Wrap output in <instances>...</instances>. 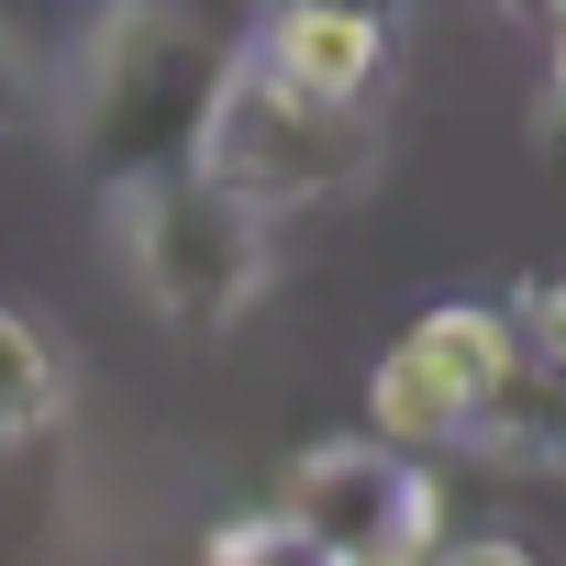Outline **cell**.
<instances>
[{
	"instance_id": "1",
	"label": "cell",
	"mask_w": 566,
	"mask_h": 566,
	"mask_svg": "<svg viewBox=\"0 0 566 566\" xmlns=\"http://www.w3.org/2000/svg\"><path fill=\"white\" fill-rule=\"evenodd\" d=\"M233 67H244V45L200 12H101V23H78L56 78H45L67 167L101 178V200L145 189V178H189Z\"/></svg>"
},
{
	"instance_id": "2",
	"label": "cell",
	"mask_w": 566,
	"mask_h": 566,
	"mask_svg": "<svg viewBox=\"0 0 566 566\" xmlns=\"http://www.w3.org/2000/svg\"><path fill=\"white\" fill-rule=\"evenodd\" d=\"M112 244L134 266V290L156 301V323H178V334H222L266 301V222H244L200 167L112 189Z\"/></svg>"
},
{
	"instance_id": "3",
	"label": "cell",
	"mask_w": 566,
	"mask_h": 566,
	"mask_svg": "<svg viewBox=\"0 0 566 566\" xmlns=\"http://www.w3.org/2000/svg\"><path fill=\"white\" fill-rule=\"evenodd\" d=\"M277 522H290L301 544H323L334 566H433V555L455 544L444 467H400V455L367 444V433L301 444L290 478H277Z\"/></svg>"
},
{
	"instance_id": "4",
	"label": "cell",
	"mask_w": 566,
	"mask_h": 566,
	"mask_svg": "<svg viewBox=\"0 0 566 566\" xmlns=\"http://www.w3.org/2000/svg\"><path fill=\"white\" fill-rule=\"evenodd\" d=\"M200 178L244 211V222H290V211H323L345 200L356 178H378V123H334V112H301L290 90H266L255 67H233L211 134H200Z\"/></svg>"
},
{
	"instance_id": "5",
	"label": "cell",
	"mask_w": 566,
	"mask_h": 566,
	"mask_svg": "<svg viewBox=\"0 0 566 566\" xmlns=\"http://www.w3.org/2000/svg\"><path fill=\"white\" fill-rule=\"evenodd\" d=\"M244 67L266 90H290L301 112H334V123H378L389 112V78H400V23L378 12H334V0H290L244 34Z\"/></svg>"
},
{
	"instance_id": "6",
	"label": "cell",
	"mask_w": 566,
	"mask_h": 566,
	"mask_svg": "<svg viewBox=\"0 0 566 566\" xmlns=\"http://www.w3.org/2000/svg\"><path fill=\"white\" fill-rule=\"evenodd\" d=\"M400 356L444 389V411H455V422H478V411L522 378V334H511V312H500V301H433V312L400 334Z\"/></svg>"
},
{
	"instance_id": "7",
	"label": "cell",
	"mask_w": 566,
	"mask_h": 566,
	"mask_svg": "<svg viewBox=\"0 0 566 566\" xmlns=\"http://www.w3.org/2000/svg\"><path fill=\"white\" fill-rule=\"evenodd\" d=\"M67 400H78V367H67V334L0 301V455H23V444H45V433L67 422Z\"/></svg>"
},
{
	"instance_id": "8",
	"label": "cell",
	"mask_w": 566,
	"mask_h": 566,
	"mask_svg": "<svg viewBox=\"0 0 566 566\" xmlns=\"http://www.w3.org/2000/svg\"><path fill=\"white\" fill-rule=\"evenodd\" d=\"M367 444H389L400 467H444V455L467 444V422L444 411V389H433V378H422L400 345L367 367Z\"/></svg>"
},
{
	"instance_id": "9",
	"label": "cell",
	"mask_w": 566,
	"mask_h": 566,
	"mask_svg": "<svg viewBox=\"0 0 566 566\" xmlns=\"http://www.w3.org/2000/svg\"><path fill=\"white\" fill-rule=\"evenodd\" d=\"M467 444H478L489 467H555V444H566V378L522 356V378L467 422Z\"/></svg>"
},
{
	"instance_id": "10",
	"label": "cell",
	"mask_w": 566,
	"mask_h": 566,
	"mask_svg": "<svg viewBox=\"0 0 566 566\" xmlns=\"http://www.w3.org/2000/svg\"><path fill=\"white\" fill-rule=\"evenodd\" d=\"M200 566H334L323 544H301L277 511H244V522H222L211 544H200Z\"/></svg>"
},
{
	"instance_id": "11",
	"label": "cell",
	"mask_w": 566,
	"mask_h": 566,
	"mask_svg": "<svg viewBox=\"0 0 566 566\" xmlns=\"http://www.w3.org/2000/svg\"><path fill=\"white\" fill-rule=\"evenodd\" d=\"M500 312H511V334H522V356L566 378V277H522V290H511Z\"/></svg>"
},
{
	"instance_id": "12",
	"label": "cell",
	"mask_w": 566,
	"mask_h": 566,
	"mask_svg": "<svg viewBox=\"0 0 566 566\" xmlns=\"http://www.w3.org/2000/svg\"><path fill=\"white\" fill-rule=\"evenodd\" d=\"M34 112H45V67H34V45H23L12 23H0V134L34 123Z\"/></svg>"
},
{
	"instance_id": "13",
	"label": "cell",
	"mask_w": 566,
	"mask_h": 566,
	"mask_svg": "<svg viewBox=\"0 0 566 566\" xmlns=\"http://www.w3.org/2000/svg\"><path fill=\"white\" fill-rule=\"evenodd\" d=\"M433 566H555V555H533L522 533H455V544H444Z\"/></svg>"
},
{
	"instance_id": "14",
	"label": "cell",
	"mask_w": 566,
	"mask_h": 566,
	"mask_svg": "<svg viewBox=\"0 0 566 566\" xmlns=\"http://www.w3.org/2000/svg\"><path fill=\"white\" fill-rule=\"evenodd\" d=\"M544 45H555V67H544V90H566V12H555V34H544Z\"/></svg>"
},
{
	"instance_id": "15",
	"label": "cell",
	"mask_w": 566,
	"mask_h": 566,
	"mask_svg": "<svg viewBox=\"0 0 566 566\" xmlns=\"http://www.w3.org/2000/svg\"><path fill=\"white\" fill-rule=\"evenodd\" d=\"M555 467H566V444H555Z\"/></svg>"
}]
</instances>
